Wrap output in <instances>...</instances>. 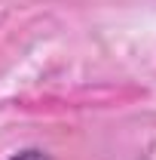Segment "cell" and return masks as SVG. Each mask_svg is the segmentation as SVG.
<instances>
[{
    "label": "cell",
    "mask_w": 156,
    "mask_h": 160,
    "mask_svg": "<svg viewBox=\"0 0 156 160\" xmlns=\"http://www.w3.org/2000/svg\"><path fill=\"white\" fill-rule=\"evenodd\" d=\"M9 160H49V157L43 151H34L31 148V151H21V154H16V157H9Z\"/></svg>",
    "instance_id": "6da1fadb"
}]
</instances>
